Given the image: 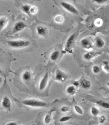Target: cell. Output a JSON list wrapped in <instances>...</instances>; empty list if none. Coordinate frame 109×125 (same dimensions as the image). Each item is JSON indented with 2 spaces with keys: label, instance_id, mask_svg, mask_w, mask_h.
<instances>
[{
  "label": "cell",
  "instance_id": "6da1fadb",
  "mask_svg": "<svg viewBox=\"0 0 109 125\" xmlns=\"http://www.w3.org/2000/svg\"><path fill=\"white\" fill-rule=\"evenodd\" d=\"M4 44L8 48L13 50H23L28 48L31 45V42L29 40L23 39H17L8 40Z\"/></svg>",
  "mask_w": 109,
  "mask_h": 125
},
{
  "label": "cell",
  "instance_id": "7a4b0ae2",
  "mask_svg": "<svg viewBox=\"0 0 109 125\" xmlns=\"http://www.w3.org/2000/svg\"><path fill=\"white\" fill-rule=\"evenodd\" d=\"M21 103L25 106L32 108L46 107L48 105V104L45 102L34 98L25 99L23 100Z\"/></svg>",
  "mask_w": 109,
  "mask_h": 125
},
{
  "label": "cell",
  "instance_id": "3957f363",
  "mask_svg": "<svg viewBox=\"0 0 109 125\" xmlns=\"http://www.w3.org/2000/svg\"><path fill=\"white\" fill-rule=\"evenodd\" d=\"M50 28L48 25L43 23H38L35 26V32L39 37H46L50 34Z\"/></svg>",
  "mask_w": 109,
  "mask_h": 125
},
{
  "label": "cell",
  "instance_id": "277c9868",
  "mask_svg": "<svg viewBox=\"0 0 109 125\" xmlns=\"http://www.w3.org/2000/svg\"><path fill=\"white\" fill-rule=\"evenodd\" d=\"M50 79V74L48 72H44L41 75L37 83V88L39 91L43 92L46 89L49 83Z\"/></svg>",
  "mask_w": 109,
  "mask_h": 125
},
{
  "label": "cell",
  "instance_id": "5b68a950",
  "mask_svg": "<svg viewBox=\"0 0 109 125\" xmlns=\"http://www.w3.org/2000/svg\"><path fill=\"white\" fill-rule=\"evenodd\" d=\"M58 4L62 9L66 11L73 15H79V11L73 4L64 1H58Z\"/></svg>",
  "mask_w": 109,
  "mask_h": 125
},
{
  "label": "cell",
  "instance_id": "8992f818",
  "mask_svg": "<svg viewBox=\"0 0 109 125\" xmlns=\"http://www.w3.org/2000/svg\"><path fill=\"white\" fill-rule=\"evenodd\" d=\"M20 75L21 81L25 85H28L32 82L33 74L29 69L26 68L23 69Z\"/></svg>",
  "mask_w": 109,
  "mask_h": 125
},
{
  "label": "cell",
  "instance_id": "52a82bcc",
  "mask_svg": "<svg viewBox=\"0 0 109 125\" xmlns=\"http://www.w3.org/2000/svg\"><path fill=\"white\" fill-rule=\"evenodd\" d=\"M61 56V52L58 48H54L50 51L48 58L51 62H57L60 59Z\"/></svg>",
  "mask_w": 109,
  "mask_h": 125
},
{
  "label": "cell",
  "instance_id": "ba28073f",
  "mask_svg": "<svg viewBox=\"0 0 109 125\" xmlns=\"http://www.w3.org/2000/svg\"><path fill=\"white\" fill-rule=\"evenodd\" d=\"M28 26V25L26 22L23 21L19 20L16 21L13 26L12 31V34H14L23 30Z\"/></svg>",
  "mask_w": 109,
  "mask_h": 125
},
{
  "label": "cell",
  "instance_id": "9c48e42d",
  "mask_svg": "<svg viewBox=\"0 0 109 125\" xmlns=\"http://www.w3.org/2000/svg\"><path fill=\"white\" fill-rule=\"evenodd\" d=\"M13 103L9 96L5 95L1 101V108L8 111H10L12 109Z\"/></svg>",
  "mask_w": 109,
  "mask_h": 125
},
{
  "label": "cell",
  "instance_id": "30bf717a",
  "mask_svg": "<svg viewBox=\"0 0 109 125\" xmlns=\"http://www.w3.org/2000/svg\"><path fill=\"white\" fill-rule=\"evenodd\" d=\"M54 77L56 81L60 82H64L66 81L69 78L68 74L62 70L57 69L54 73Z\"/></svg>",
  "mask_w": 109,
  "mask_h": 125
},
{
  "label": "cell",
  "instance_id": "8fae6325",
  "mask_svg": "<svg viewBox=\"0 0 109 125\" xmlns=\"http://www.w3.org/2000/svg\"><path fill=\"white\" fill-rule=\"evenodd\" d=\"M76 37V33H73L68 37L65 42V50L67 51H69L71 49L72 47L74 45L75 42V39Z\"/></svg>",
  "mask_w": 109,
  "mask_h": 125
},
{
  "label": "cell",
  "instance_id": "7c38bea8",
  "mask_svg": "<svg viewBox=\"0 0 109 125\" xmlns=\"http://www.w3.org/2000/svg\"><path fill=\"white\" fill-rule=\"evenodd\" d=\"M32 6L31 4L27 3L22 4L20 6V10L22 13H24L28 16H31L30 10Z\"/></svg>",
  "mask_w": 109,
  "mask_h": 125
},
{
  "label": "cell",
  "instance_id": "4fadbf2b",
  "mask_svg": "<svg viewBox=\"0 0 109 125\" xmlns=\"http://www.w3.org/2000/svg\"><path fill=\"white\" fill-rule=\"evenodd\" d=\"M100 54V52H96L95 51H91L89 52L85 53L83 55V58L87 61H90L95 57L98 56Z\"/></svg>",
  "mask_w": 109,
  "mask_h": 125
},
{
  "label": "cell",
  "instance_id": "5bb4252c",
  "mask_svg": "<svg viewBox=\"0 0 109 125\" xmlns=\"http://www.w3.org/2000/svg\"><path fill=\"white\" fill-rule=\"evenodd\" d=\"M81 44L84 49L90 50L92 48V44L89 39L87 38H83L81 40Z\"/></svg>",
  "mask_w": 109,
  "mask_h": 125
},
{
  "label": "cell",
  "instance_id": "9a60e30c",
  "mask_svg": "<svg viewBox=\"0 0 109 125\" xmlns=\"http://www.w3.org/2000/svg\"><path fill=\"white\" fill-rule=\"evenodd\" d=\"M9 22V19L6 16H1L0 18V29L2 31L6 27Z\"/></svg>",
  "mask_w": 109,
  "mask_h": 125
},
{
  "label": "cell",
  "instance_id": "2e32d148",
  "mask_svg": "<svg viewBox=\"0 0 109 125\" xmlns=\"http://www.w3.org/2000/svg\"><path fill=\"white\" fill-rule=\"evenodd\" d=\"M80 85L84 89H87L90 88L91 86V81L86 79H83L80 81Z\"/></svg>",
  "mask_w": 109,
  "mask_h": 125
},
{
  "label": "cell",
  "instance_id": "e0dca14e",
  "mask_svg": "<svg viewBox=\"0 0 109 125\" xmlns=\"http://www.w3.org/2000/svg\"><path fill=\"white\" fill-rule=\"evenodd\" d=\"M95 45L97 48L101 49L104 47L105 42L104 40L100 37H97L95 40Z\"/></svg>",
  "mask_w": 109,
  "mask_h": 125
},
{
  "label": "cell",
  "instance_id": "ac0fdd59",
  "mask_svg": "<svg viewBox=\"0 0 109 125\" xmlns=\"http://www.w3.org/2000/svg\"><path fill=\"white\" fill-rule=\"evenodd\" d=\"M96 104L99 106L104 109H109V103L102 100H99L96 102Z\"/></svg>",
  "mask_w": 109,
  "mask_h": 125
},
{
  "label": "cell",
  "instance_id": "d6986e66",
  "mask_svg": "<svg viewBox=\"0 0 109 125\" xmlns=\"http://www.w3.org/2000/svg\"><path fill=\"white\" fill-rule=\"evenodd\" d=\"M75 85H69L67 88L66 92L68 94L74 95L76 93V88Z\"/></svg>",
  "mask_w": 109,
  "mask_h": 125
},
{
  "label": "cell",
  "instance_id": "ffe728a7",
  "mask_svg": "<svg viewBox=\"0 0 109 125\" xmlns=\"http://www.w3.org/2000/svg\"><path fill=\"white\" fill-rule=\"evenodd\" d=\"M54 21L57 23H62L64 21V18L63 16L62 15H57L54 17Z\"/></svg>",
  "mask_w": 109,
  "mask_h": 125
},
{
  "label": "cell",
  "instance_id": "44dd1931",
  "mask_svg": "<svg viewBox=\"0 0 109 125\" xmlns=\"http://www.w3.org/2000/svg\"><path fill=\"white\" fill-rule=\"evenodd\" d=\"M52 120V116L50 113H47L44 116L43 122L46 124H49Z\"/></svg>",
  "mask_w": 109,
  "mask_h": 125
},
{
  "label": "cell",
  "instance_id": "7402d4cb",
  "mask_svg": "<svg viewBox=\"0 0 109 125\" xmlns=\"http://www.w3.org/2000/svg\"><path fill=\"white\" fill-rule=\"evenodd\" d=\"M91 114L94 116H97L100 113V111L95 107H91Z\"/></svg>",
  "mask_w": 109,
  "mask_h": 125
},
{
  "label": "cell",
  "instance_id": "603a6c76",
  "mask_svg": "<svg viewBox=\"0 0 109 125\" xmlns=\"http://www.w3.org/2000/svg\"><path fill=\"white\" fill-rule=\"evenodd\" d=\"M74 109L76 113L80 115H82L83 114V111L81 107L78 105H74Z\"/></svg>",
  "mask_w": 109,
  "mask_h": 125
},
{
  "label": "cell",
  "instance_id": "cb8c5ba5",
  "mask_svg": "<svg viewBox=\"0 0 109 125\" xmlns=\"http://www.w3.org/2000/svg\"><path fill=\"white\" fill-rule=\"evenodd\" d=\"M103 23V20L100 18L96 19L94 21V25L97 27H100L102 26Z\"/></svg>",
  "mask_w": 109,
  "mask_h": 125
},
{
  "label": "cell",
  "instance_id": "d4e9b609",
  "mask_svg": "<svg viewBox=\"0 0 109 125\" xmlns=\"http://www.w3.org/2000/svg\"><path fill=\"white\" fill-rule=\"evenodd\" d=\"M72 116H62L60 119L59 121L60 122H65L71 120Z\"/></svg>",
  "mask_w": 109,
  "mask_h": 125
},
{
  "label": "cell",
  "instance_id": "484cf974",
  "mask_svg": "<svg viewBox=\"0 0 109 125\" xmlns=\"http://www.w3.org/2000/svg\"><path fill=\"white\" fill-rule=\"evenodd\" d=\"M38 8L36 6H32L30 9V13L31 16L35 15L38 12Z\"/></svg>",
  "mask_w": 109,
  "mask_h": 125
},
{
  "label": "cell",
  "instance_id": "4316f807",
  "mask_svg": "<svg viewBox=\"0 0 109 125\" xmlns=\"http://www.w3.org/2000/svg\"><path fill=\"white\" fill-rule=\"evenodd\" d=\"M100 68L98 66H93L92 68V72L93 73L95 74H97L100 72Z\"/></svg>",
  "mask_w": 109,
  "mask_h": 125
},
{
  "label": "cell",
  "instance_id": "83f0119b",
  "mask_svg": "<svg viewBox=\"0 0 109 125\" xmlns=\"http://www.w3.org/2000/svg\"><path fill=\"white\" fill-rule=\"evenodd\" d=\"M104 66H103V69L105 71L108 73H109V63L108 62H104Z\"/></svg>",
  "mask_w": 109,
  "mask_h": 125
},
{
  "label": "cell",
  "instance_id": "f1b7e54d",
  "mask_svg": "<svg viewBox=\"0 0 109 125\" xmlns=\"http://www.w3.org/2000/svg\"><path fill=\"white\" fill-rule=\"evenodd\" d=\"M108 1V0H95L93 1V2H95L99 5H102L103 4H105V3H106Z\"/></svg>",
  "mask_w": 109,
  "mask_h": 125
},
{
  "label": "cell",
  "instance_id": "f546056e",
  "mask_svg": "<svg viewBox=\"0 0 109 125\" xmlns=\"http://www.w3.org/2000/svg\"><path fill=\"white\" fill-rule=\"evenodd\" d=\"M106 117L104 115H101L99 118V122L101 123H103L106 121Z\"/></svg>",
  "mask_w": 109,
  "mask_h": 125
},
{
  "label": "cell",
  "instance_id": "4dcf8cb0",
  "mask_svg": "<svg viewBox=\"0 0 109 125\" xmlns=\"http://www.w3.org/2000/svg\"><path fill=\"white\" fill-rule=\"evenodd\" d=\"M18 124V122L13 120H10L4 124L5 125H17Z\"/></svg>",
  "mask_w": 109,
  "mask_h": 125
},
{
  "label": "cell",
  "instance_id": "1f68e13d",
  "mask_svg": "<svg viewBox=\"0 0 109 125\" xmlns=\"http://www.w3.org/2000/svg\"><path fill=\"white\" fill-rule=\"evenodd\" d=\"M60 110L62 112L65 113L68 111L69 109H68V107L67 106H63L60 109Z\"/></svg>",
  "mask_w": 109,
  "mask_h": 125
},
{
  "label": "cell",
  "instance_id": "d6a6232c",
  "mask_svg": "<svg viewBox=\"0 0 109 125\" xmlns=\"http://www.w3.org/2000/svg\"><path fill=\"white\" fill-rule=\"evenodd\" d=\"M106 84H107V85L108 86V87L109 88V82H107Z\"/></svg>",
  "mask_w": 109,
  "mask_h": 125
}]
</instances>
